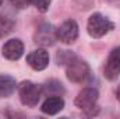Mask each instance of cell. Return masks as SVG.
Wrapping results in <instances>:
<instances>
[{
  "label": "cell",
  "instance_id": "obj_2",
  "mask_svg": "<svg viewBox=\"0 0 120 119\" xmlns=\"http://www.w3.org/2000/svg\"><path fill=\"white\" fill-rule=\"evenodd\" d=\"M113 28H115V24L109 18L102 16L101 13H94L88 18L87 30L92 38H102L108 32H110Z\"/></svg>",
  "mask_w": 120,
  "mask_h": 119
},
{
  "label": "cell",
  "instance_id": "obj_11",
  "mask_svg": "<svg viewBox=\"0 0 120 119\" xmlns=\"http://www.w3.org/2000/svg\"><path fill=\"white\" fill-rule=\"evenodd\" d=\"M17 87L15 80L11 76L0 74V97H10Z\"/></svg>",
  "mask_w": 120,
  "mask_h": 119
},
{
  "label": "cell",
  "instance_id": "obj_10",
  "mask_svg": "<svg viewBox=\"0 0 120 119\" xmlns=\"http://www.w3.org/2000/svg\"><path fill=\"white\" fill-rule=\"evenodd\" d=\"M64 108V101L60 95H50L45 99L41 107V111L46 115H56Z\"/></svg>",
  "mask_w": 120,
  "mask_h": 119
},
{
  "label": "cell",
  "instance_id": "obj_5",
  "mask_svg": "<svg viewBox=\"0 0 120 119\" xmlns=\"http://www.w3.org/2000/svg\"><path fill=\"white\" fill-rule=\"evenodd\" d=\"M34 41L36 45L42 46V48H48V46H52L56 41H57V36H56V28L49 24V23H43L41 24L36 31H35V35H34Z\"/></svg>",
  "mask_w": 120,
  "mask_h": 119
},
{
  "label": "cell",
  "instance_id": "obj_6",
  "mask_svg": "<svg viewBox=\"0 0 120 119\" xmlns=\"http://www.w3.org/2000/svg\"><path fill=\"white\" fill-rule=\"evenodd\" d=\"M56 36L63 44H73L78 38V24L74 20L64 21L59 28H56Z\"/></svg>",
  "mask_w": 120,
  "mask_h": 119
},
{
  "label": "cell",
  "instance_id": "obj_4",
  "mask_svg": "<svg viewBox=\"0 0 120 119\" xmlns=\"http://www.w3.org/2000/svg\"><path fill=\"white\" fill-rule=\"evenodd\" d=\"M99 92L98 90L94 87H87V88L81 90L78 92V95L75 97V107H78L80 109L85 111L88 115H94L96 112H94V108H96V101H98Z\"/></svg>",
  "mask_w": 120,
  "mask_h": 119
},
{
  "label": "cell",
  "instance_id": "obj_1",
  "mask_svg": "<svg viewBox=\"0 0 120 119\" xmlns=\"http://www.w3.org/2000/svg\"><path fill=\"white\" fill-rule=\"evenodd\" d=\"M66 74L67 79L73 83H84L90 79L91 71H90V66L87 62H84L82 59L74 56L66 64Z\"/></svg>",
  "mask_w": 120,
  "mask_h": 119
},
{
  "label": "cell",
  "instance_id": "obj_17",
  "mask_svg": "<svg viewBox=\"0 0 120 119\" xmlns=\"http://www.w3.org/2000/svg\"><path fill=\"white\" fill-rule=\"evenodd\" d=\"M1 1H3V0H0V4H1Z\"/></svg>",
  "mask_w": 120,
  "mask_h": 119
},
{
  "label": "cell",
  "instance_id": "obj_14",
  "mask_svg": "<svg viewBox=\"0 0 120 119\" xmlns=\"http://www.w3.org/2000/svg\"><path fill=\"white\" fill-rule=\"evenodd\" d=\"M31 4H34L41 13H45L50 6V0H31Z\"/></svg>",
  "mask_w": 120,
  "mask_h": 119
},
{
  "label": "cell",
  "instance_id": "obj_9",
  "mask_svg": "<svg viewBox=\"0 0 120 119\" xmlns=\"http://www.w3.org/2000/svg\"><path fill=\"white\" fill-rule=\"evenodd\" d=\"M24 55V44L20 39H10L3 46V56L8 60H18Z\"/></svg>",
  "mask_w": 120,
  "mask_h": 119
},
{
  "label": "cell",
  "instance_id": "obj_18",
  "mask_svg": "<svg viewBox=\"0 0 120 119\" xmlns=\"http://www.w3.org/2000/svg\"><path fill=\"white\" fill-rule=\"evenodd\" d=\"M0 35H1V32H0Z\"/></svg>",
  "mask_w": 120,
  "mask_h": 119
},
{
  "label": "cell",
  "instance_id": "obj_3",
  "mask_svg": "<svg viewBox=\"0 0 120 119\" xmlns=\"http://www.w3.org/2000/svg\"><path fill=\"white\" fill-rule=\"evenodd\" d=\"M18 94H20V99L22 102V105L25 107H35L43 91H42V87L32 83V81H22L20 86H18Z\"/></svg>",
  "mask_w": 120,
  "mask_h": 119
},
{
  "label": "cell",
  "instance_id": "obj_16",
  "mask_svg": "<svg viewBox=\"0 0 120 119\" xmlns=\"http://www.w3.org/2000/svg\"><path fill=\"white\" fill-rule=\"evenodd\" d=\"M116 97H117V99L120 101V86L117 87V90H116Z\"/></svg>",
  "mask_w": 120,
  "mask_h": 119
},
{
  "label": "cell",
  "instance_id": "obj_13",
  "mask_svg": "<svg viewBox=\"0 0 120 119\" xmlns=\"http://www.w3.org/2000/svg\"><path fill=\"white\" fill-rule=\"evenodd\" d=\"M74 58V55L70 52V51H59L57 55H56V62L57 64H67L70 60Z\"/></svg>",
  "mask_w": 120,
  "mask_h": 119
},
{
  "label": "cell",
  "instance_id": "obj_8",
  "mask_svg": "<svg viewBox=\"0 0 120 119\" xmlns=\"http://www.w3.org/2000/svg\"><path fill=\"white\" fill-rule=\"evenodd\" d=\"M27 63L30 64L34 70H43L48 67L49 64V53L42 48V49H36L34 52H31L27 56Z\"/></svg>",
  "mask_w": 120,
  "mask_h": 119
},
{
  "label": "cell",
  "instance_id": "obj_7",
  "mask_svg": "<svg viewBox=\"0 0 120 119\" xmlns=\"http://www.w3.org/2000/svg\"><path fill=\"white\" fill-rule=\"evenodd\" d=\"M103 74L108 80H116L120 74V46L119 48H115L109 58L108 62L105 64V69H103Z\"/></svg>",
  "mask_w": 120,
  "mask_h": 119
},
{
  "label": "cell",
  "instance_id": "obj_12",
  "mask_svg": "<svg viewBox=\"0 0 120 119\" xmlns=\"http://www.w3.org/2000/svg\"><path fill=\"white\" fill-rule=\"evenodd\" d=\"M42 91L49 94V95H61L64 92V88H63V84L60 81H57V80H49L42 87Z\"/></svg>",
  "mask_w": 120,
  "mask_h": 119
},
{
  "label": "cell",
  "instance_id": "obj_15",
  "mask_svg": "<svg viewBox=\"0 0 120 119\" xmlns=\"http://www.w3.org/2000/svg\"><path fill=\"white\" fill-rule=\"evenodd\" d=\"M10 3H11L13 7L18 8V10H22V8H25V7L30 6L31 0H10Z\"/></svg>",
  "mask_w": 120,
  "mask_h": 119
}]
</instances>
